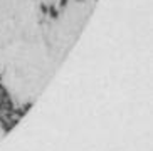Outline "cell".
Instances as JSON below:
<instances>
[]
</instances>
